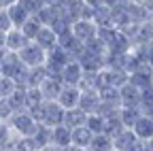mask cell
<instances>
[{"mask_svg":"<svg viewBox=\"0 0 153 151\" xmlns=\"http://www.w3.org/2000/svg\"><path fill=\"white\" fill-rule=\"evenodd\" d=\"M7 123H9V128L13 130L15 136H32L34 130H36V126H38L28 111H17V113H13Z\"/></svg>","mask_w":153,"mask_h":151,"instance_id":"obj_1","label":"cell"},{"mask_svg":"<svg viewBox=\"0 0 153 151\" xmlns=\"http://www.w3.org/2000/svg\"><path fill=\"white\" fill-rule=\"evenodd\" d=\"M17 55H19V60H22L28 68L43 66V64H45V51L38 47L34 41H30L24 49H19V51H17Z\"/></svg>","mask_w":153,"mask_h":151,"instance_id":"obj_2","label":"cell"},{"mask_svg":"<svg viewBox=\"0 0 153 151\" xmlns=\"http://www.w3.org/2000/svg\"><path fill=\"white\" fill-rule=\"evenodd\" d=\"M100 87H121L123 83H128V72L126 70H117V68H100Z\"/></svg>","mask_w":153,"mask_h":151,"instance_id":"obj_3","label":"cell"},{"mask_svg":"<svg viewBox=\"0 0 153 151\" xmlns=\"http://www.w3.org/2000/svg\"><path fill=\"white\" fill-rule=\"evenodd\" d=\"M74 60L79 62L83 72H98L100 68H104V58H102V55H96V53L87 51L85 47L79 51V55H76Z\"/></svg>","mask_w":153,"mask_h":151,"instance_id":"obj_4","label":"cell"},{"mask_svg":"<svg viewBox=\"0 0 153 151\" xmlns=\"http://www.w3.org/2000/svg\"><path fill=\"white\" fill-rule=\"evenodd\" d=\"M70 32L74 34V39L79 43H87L89 39H94L96 32H98V28H96V24L91 19H76L72 26H70Z\"/></svg>","mask_w":153,"mask_h":151,"instance_id":"obj_5","label":"cell"},{"mask_svg":"<svg viewBox=\"0 0 153 151\" xmlns=\"http://www.w3.org/2000/svg\"><path fill=\"white\" fill-rule=\"evenodd\" d=\"M81 74H83V68L79 66V62H76V60H70V62L64 64L62 70H60V83H62V85H76V87H79Z\"/></svg>","mask_w":153,"mask_h":151,"instance_id":"obj_6","label":"cell"},{"mask_svg":"<svg viewBox=\"0 0 153 151\" xmlns=\"http://www.w3.org/2000/svg\"><path fill=\"white\" fill-rule=\"evenodd\" d=\"M30 43V39H26V34L19 30V28H11L4 32V49L9 51H19V49H24L26 45Z\"/></svg>","mask_w":153,"mask_h":151,"instance_id":"obj_7","label":"cell"},{"mask_svg":"<svg viewBox=\"0 0 153 151\" xmlns=\"http://www.w3.org/2000/svg\"><path fill=\"white\" fill-rule=\"evenodd\" d=\"M128 81H130L132 85H136L138 89L149 87L151 81H153V68H151L149 64H145V66H140V68H136V70L128 72Z\"/></svg>","mask_w":153,"mask_h":151,"instance_id":"obj_8","label":"cell"},{"mask_svg":"<svg viewBox=\"0 0 153 151\" xmlns=\"http://www.w3.org/2000/svg\"><path fill=\"white\" fill-rule=\"evenodd\" d=\"M79 94H81V89L76 85H62V91H60V96H57L55 102L62 109H74L79 104Z\"/></svg>","mask_w":153,"mask_h":151,"instance_id":"obj_9","label":"cell"},{"mask_svg":"<svg viewBox=\"0 0 153 151\" xmlns=\"http://www.w3.org/2000/svg\"><path fill=\"white\" fill-rule=\"evenodd\" d=\"M98 104H100L98 89H81V94H79V104H76L81 111H85L87 115H89V113H96Z\"/></svg>","mask_w":153,"mask_h":151,"instance_id":"obj_10","label":"cell"},{"mask_svg":"<svg viewBox=\"0 0 153 151\" xmlns=\"http://www.w3.org/2000/svg\"><path fill=\"white\" fill-rule=\"evenodd\" d=\"M119 98H121V106H138L140 104V89L128 81L119 87Z\"/></svg>","mask_w":153,"mask_h":151,"instance_id":"obj_11","label":"cell"},{"mask_svg":"<svg viewBox=\"0 0 153 151\" xmlns=\"http://www.w3.org/2000/svg\"><path fill=\"white\" fill-rule=\"evenodd\" d=\"M32 41H34L38 47H41L45 53H47L51 47H55V45H57V34H55L49 26H41V30L36 32V36H34Z\"/></svg>","mask_w":153,"mask_h":151,"instance_id":"obj_12","label":"cell"},{"mask_svg":"<svg viewBox=\"0 0 153 151\" xmlns=\"http://www.w3.org/2000/svg\"><path fill=\"white\" fill-rule=\"evenodd\" d=\"M57 45H60L68 55H70V58L74 60L76 58V55H79V51L83 49V43H79V41H76L74 39V34L68 30V32H64V34H60V36H57Z\"/></svg>","mask_w":153,"mask_h":151,"instance_id":"obj_13","label":"cell"},{"mask_svg":"<svg viewBox=\"0 0 153 151\" xmlns=\"http://www.w3.org/2000/svg\"><path fill=\"white\" fill-rule=\"evenodd\" d=\"M126 13L130 17V22L136 24V26L138 24H145V22H151V11L147 7L138 4V2H128L126 4Z\"/></svg>","mask_w":153,"mask_h":151,"instance_id":"obj_14","label":"cell"},{"mask_svg":"<svg viewBox=\"0 0 153 151\" xmlns=\"http://www.w3.org/2000/svg\"><path fill=\"white\" fill-rule=\"evenodd\" d=\"M132 132H134V136H136L138 141H149L153 138V119L147 117V115H140L136 119V123L132 126Z\"/></svg>","mask_w":153,"mask_h":151,"instance_id":"obj_15","label":"cell"},{"mask_svg":"<svg viewBox=\"0 0 153 151\" xmlns=\"http://www.w3.org/2000/svg\"><path fill=\"white\" fill-rule=\"evenodd\" d=\"M70 134H72V128H68L66 123L53 126V128H51V145L60 147V149L68 147V145H70Z\"/></svg>","mask_w":153,"mask_h":151,"instance_id":"obj_16","label":"cell"},{"mask_svg":"<svg viewBox=\"0 0 153 151\" xmlns=\"http://www.w3.org/2000/svg\"><path fill=\"white\" fill-rule=\"evenodd\" d=\"M91 22L96 24V28H113V11H111L106 4L94 7Z\"/></svg>","mask_w":153,"mask_h":151,"instance_id":"obj_17","label":"cell"},{"mask_svg":"<svg viewBox=\"0 0 153 151\" xmlns=\"http://www.w3.org/2000/svg\"><path fill=\"white\" fill-rule=\"evenodd\" d=\"M38 89L43 94V100H57V96H60V91H62V83L57 79H53V77H45L43 83L38 85Z\"/></svg>","mask_w":153,"mask_h":151,"instance_id":"obj_18","label":"cell"},{"mask_svg":"<svg viewBox=\"0 0 153 151\" xmlns=\"http://www.w3.org/2000/svg\"><path fill=\"white\" fill-rule=\"evenodd\" d=\"M111 141H113V149H115V151H126L134 141H138V138L134 136L132 128H123V130L117 132L115 136H111Z\"/></svg>","mask_w":153,"mask_h":151,"instance_id":"obj_19","label":"cell"},{"mask_svg":"<svg viewBox=\"0 0 153 151\" xmlns=\"http://www.w3.org/2000/svg\"><path fill=\"white\" fill-rule=\"evenodd\" d=\"M7 11V15H9V22H11V26L13 28H22V24L28 19V11L22 7V2H19V0H17V2H13L9 9H4Z\"/></svg>","mask_w":153,"mask_h":151,"instance_id":"obj_20","label":"cell"},{"mask_svg":"<svg viewBox=\"0 0 153 151\" xmlns=\"http://www.w3.org/2000/svg\"><path fill=\"white\" fill-rule=\"evenodd\" d=\"M91 132L87 126H79V128H72V134H70V145L74 147H81V149H87L89 143H91Z\"/></svg>","mask_w":153,"mask_h":151,"instance_id":"obj_21","label":"cell"},{"mask_svg":"<svg viewBox=\"0 0 153 151\" xmlns=\"http://www.w3.org/2000/svg\"><path fill=\"white\" fill-rule=\"evenodd\" d=\"M85 119H87V113L81 111L79 106L74 109H64V121L68 128H79V126H85Z\"/></svg>","mask_w":153,"mask_h":151,"instance_id":"obj_22","label":"cell"},{"mask_svg":"<svg viewBox=\"0 0 153 151\" xmlns=\"http://www.w3.org/2000/svg\"><path fill=\"white\" fill-rule=\"evenodd\" d=\"M149 41H153V24L151 22L138 24L134 28V34H132V47L140 45V43H149Z\"/></svg>","mask_w":153,"mask_h":151,"instance_id":"obj_23","label":"cell"},{"mask_svg":"<svg viewBox=\"0 0 153 151\" xmlns=\"http://www.w3.org/2000/svg\"><path fill=\"white\" fill-rule=\"evenodd\" d=\"M7 100H9L13 113H17V111H26V87H15V89L9 94V96H7Z\"/></svg>","mask_w":153,"mask_h":151,"instance_id":"obj_24","label":"cell"},{"mask_svg":"<svg viewBox=\"0 0 153 151\" xmlns=\"http://www.w3.org/2000/svg\"><path fill=\"white\" fill-rule=\"evenodd\" d=\"M140 115H143L140 106H121V109H119V119H121V123H123L126 128H132Z\"/></svg>","mask_w":153,"mask_h":151,"instance_id":"obj_25","label":"cell"},{"mask_svg":"<svg viewBox=\"0 0 153 151\" xmlns=\"http://www.w3.org/2000/svg\"><path fill=\"white\" fill-rule=\"evenodd\" d=\"M19 62H22V60H19V55H17L15 51L4 49L2 58H0V68H2V77H9V74L13 72V68H15Z\"/></svg>","mask_w":153,"mask_h":151,"instance_id":"obj_26","label":"cell"},{"mask_svg":"<svg viewBox=\"0 0 153 151\" xmlns=\"http://www.w3.org/2000/svg\"><path fill=\"white\" fill-rule=\"evenodd\" d=\"M87 149H91V151H108V149H113V141H111L108 134L100 132V134H94L91 136V143H89Z\"/></svg>","mask_w":153,"mask_h":151,"instance_id":"obj_27","label":"cell"},{"mask_svg":"<svg viewBox=\"0 0 153 151\" xmlns=\"http://www.w3.org/2000/svg\"><path fill=\"white\" fill-rule=\"evenodd\" d=\"M98 96H100V102H108V104H115V106H121L119 87H100Z\"/></svg>","mask_w":153,"mask_h":151,"instance_id":"obj_28","label":"cell"},{"mask_svg":"<svg viewBox=\"0 0 153 151\" xmlns=\"http://www.w3.org/2000/svg\"><path fill=\"white\" fill-rule=\"evenodd\" d=\"M45 100H43V94L38 87H26V111L38 109Z\"/></svg>","mask_w":153,"mask_h":151,"instance_id":"obj_29","label":"cell"},{"mask_svg":"<svg viewBox=\"0 0 153 151\" xmlns=\"http://www.w3.org/2000/svg\"><path fill=\"white\" fill-rule=\"evenodd\" d=\"M32 138H34V143L38 145V149L45 147V145H51V128L38 123L36 130H34V134H32Z\"/></svg>","mask_w":153,"mask_h":151,"instance_id":"obj_30","label":"cell"},{"mask_svg":"<svg viewBox=\"0 0 153 151\" xmlns=\"http://www.w3.org/2000/svg\"><path fill=\"white\" fill-rule=\"evenodd\" d=\"M11 151H38V145L34 143L32 136H15Z\"/></svg>","mask_w":153,"mask_h":151,"instance_id":"obj_31","label":"cell"},{"mask_svg":"<svg viewBox=\"0 0 153 151\" xmlns=\"http://www.w3.org/2000/svg\"><path fill=\"white\" fill-rule=\"evenodd\" d=\"M79 89H100V74L98 72H83Z\"/></svg>","mask_w":153,"mask_h":151,"instance_id":"obj_32","label":"cell"},{"mask_svg":"<svg viewBox=\"0 0 153 151\" xmlns=\"http://www.w3.org/2000/svg\"><path fill=\"white\" fill-rule=\"evenodd\" d=\"M41 26H43V24L36 19V15H30L28 19L22 24V28H19V30H22V32L26 34V39H30V41H32L34 36H36V32L41 30Z\"/></svg>","mask_w":153,"mask_h":151,"instance_id":"obj_33","label":"cell"},{"mask_svg":"<svg viewBox=\"0 0 153 151\" xmlns=\"http://www.w3.org/2000/svg\"><path fill=\"white\" fill-rule=\"evenodd\" d=\"M104 121L106 119L102 115H98V113H89L87 119H85V126L89 128L91 134H100V132H104Z\"/></svg>","mask_w":153,"mask_h":151,"instance_id":"obj_34","label":"cell"},{"mask_svg":"<svg viewBox=\"0 0 153 151\" xmlns=\"http://www.w3.org/2000/svg\"><path fill=\"white\" fill-rule=\"evenodd\" d=\"M47 77L45 72V66H34V68H28V87H38L43 83V79Z\"/></svg>","mask_w":153,"mask_h":151,"instance_id":"obj_35","label":"cell"},{"mask_svg":"<svg viewBox=\"0 0 153 151\" xmlns=\"http://www.w3.org/2000/svg\"><path fill=\"white\" fill-rule=\"evenodd\" d=\"M55 17H57V11H55V7H51V4H45L41 11L36 13V19L41 22L43 26H51V24L55 22Z\"/></svg>","mask_w":153,"mask_h":151,"instance_id":"obj_36","label":"cell"},{"mask_svg":"<svg viewBox=\"0 0 153 151\" xmlns=\"http://www.w3.org/2000/svg\"><path fill=\"white\" fill-rule=\"evenodd\" d=\"M126 126L121 123V119H119V115H115V117H108L106 121H104V134H108V136H115L117 132H121Z\"/></svg>","mask_w":153,"mask_h":151,"instance_id":"obj_37","label":"cell"},{"mask_svg":"<svg viewBox=\"0 0 153 151\" xmlns=\"http://www.w3.org/2000/svg\"><path fill=\"white\" fill-rule=\"evenodd\" d=\"M13 136L15 134H13V130L9 128V123L7 121H0V147H2L4 151H7V147H9V143H11Z\"/></svg>","mask_w":153,"mask_h":151,"instance_id":"obj_38","label":"cell"},{"mask_svg":"<svg viewBox=\"0 0 153 151\" xmlns=\"http://www.w3.org/2000/svg\"><path fill=\"white\" fill-rule=\"evenodd\" d=\"M19 2H22V7L28 11V15H36L38 11L45 7L43 0H19Z\"/></svg>","mask_w":153,"mask_h":151,"instance_id":"obj_39","label":"cell"},{"mask_svg":"<svg viewBox=\"0 0 153 151\" xmlns=\"http://www.w3.org/2000/svg\"><path fill=\"white\" fill-rule=\"evenodd\" d=\"M17 85L11 81V77H0V98H7Z\"/></svg>","mask_w":153,"mask_h":151,"instance_id":"obj_40","label":"cell"},{"mask_svg":"<svg viewBox=\"0 0 153 151\" xmlns=\"http://www.w3.org/2000/svg\"><path fill=\"white\" fill-rule=\"evenodd\" d=\"M13 115V109L9 104L7 98H0V121H9V117Z\"/></svg>","mask_w":153,"mask_h":151,"instance_id":"obj_41","label":"cell"},{"mask_svg":"<svg viewBox=\"0 0 153 151\" xmlns=\"http://www.w3.org/2000/svg\"><path fill=\"white\" fill-rule=\"evenodd\" d=\"M130 0H104V4L108 9H119V7H126Z\"/></svg>","mask_w":153,"mask_h":151,"instance_id":"obj_42","label":"cell"},{"mask_svg":"<svg viewBox=\"0 0 153 151\" xmlns=\"http://www.w3.org/2000/svg\"><path fill=\"white\" fill-rule=\"evenodd\" d=\"M126 151H143V141H134Z\"/></svg>","mask_w":153,"mask_h":151,"instance_id":"obj_43","label":"cell"},{"mask_svg":"<svg viewBox=\"0 0 153 151\" xmlns=\"http://www.w3.org/2000/svg\"><path fill=\"white\" fill-rule=\"evenodd\" d=\"M83 2H85L87 7H91V9H94V7H100V4H104V0H83Z\"/></svg>","mask_w":153,"mask_h":151,"instance_id":"obj_44","label":"cell"},{"mask_svg":"<svg viewBox=\"0 0 153 151\" xmlns=\"http://www.w3.org/2000/svg\"><path fill=\"white\" fill-rule=\"evenodd\" d=\"M143 151H153V138L143 141Z\"/></svg>","mask_w":153,"mask_h":151,"instance_id":"obj_45","label":"cell"},{"mask_svg":"<svg viewBox=\"0 0 153 151\" xmlns=\"http://www.w3.org/2000/svg\"><path fill=\"white\" fill-rule=\"evenodd\" d=\"M38 151H62L60 147H55V145H45V147H41Z\"/></svg>","mask_w":153,"mask_h":151,"instance_id":"obj_46","label":"cell"},{"mask_svg":"<svg viewBox=\"0 0 153 151\" xmlns=\"http://www.w3.org/2000/svg\"><path fill=\"white\" fill-rule=\"evenodd\" d=\"M13 2H17V0H0V9H9Z\"/></svg>","mask_w":153,"mask_h":151,"instance_id":"obj_47","label":"cell"},{"mask_svg":"<svg viewBox=\"0 0 153 151\" xmlns=\"http://www.w3.org/2000/svg\"><path fill=\"white\" fill-rule=\"evenodd\" d=\"M62 151H85V149H81V147H74V145H68V147H64Z\"/></svg>","mask_w":153,"mask_h":151,"instance_id":"obj_48","label":"cell"},{"mask_svg":"<svg viewBox=\"0 0 153 151\" xmlns=\"http://www.w3.org/2000/svg\"><path fill=\"white\" fill-rule=\"evenodd\" d=\"M0 49H4V34L0 32Z\"/></svg>","mask_w":153,"mask_h":151,"instance_id":"obj_49","label":"cell"},{"mask_svg":"<svg viewBox=\"0 0 153 151\" xmlns=\"http://www.w3.org/2000/svg\"><path fill=\"white\" fill-rule=\"evenodd\" d=\"M2 53H4V49H0V58H2ZM0 77H2V68H0Z\"/></svg>","mask_w":153,"mask_h":151,"instance_id":"obj_50","label":"cell"},{"mask_svg":"<svg viewBox=\"0 0 153 151\" xmlns=\"http://www.w3.org/2000/svg\"><path fill=\"white\" fill-rule=\"evenodd\" d=\"M0 151H4V149H2V147H0Z\"/></svg>","mask_w":153,"mask_h":151,"instance_id":"obj_51","label":"cell"},{"mask_svg":"<svg viewBox=\"0 0 153 151\" xmlns=\"http://www.w3.org/2000/svg\"><path fill=\"white\" fill-rule=\"evenodd\" d=\"M85 151H91V149H85Z\"/></svg>","mask_w":153,"mask_h":151,"instance_id":"obj_52","label":"cell"},{"mask_svg":"<svg viewBox=\"0 0 153 151\" xmlns=\"http://www.w3.org/2000/svg\"><path fill=\"white\" fill-rule=\"evenodd\" d=\"M108 151H115V149H108Z\"/></svg>","mask_w":153,"mask_h":151,"instance_id":"obj_53","label":"cell"}]
</instances>
